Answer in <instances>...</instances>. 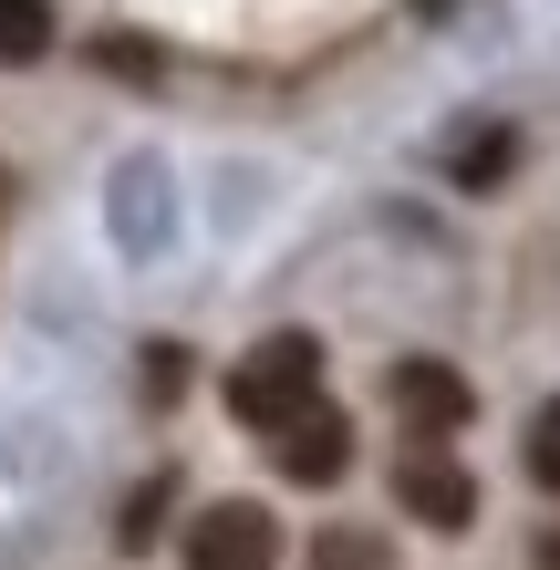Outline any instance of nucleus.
Listing matches in <instances>:
<instances>
[{
    "label": "nucleus",
    "mask_w": 560,
    "mask_h": 570,
    "mask_svg": "<svg viewBox=\"0 0 560 570\" xmlns=\"http://www.w3.org/2000/svg\"><path fill=\"white\" fill-rule=\"evenodd\" d=\"M312 405H322V343L312 332H271V343H249L239 363H228V415H239L249 435L302 425Z\"/></svg>",
    "instance_id": "f257e3e1"
},
{
    "label": "nucleus",
    "mask_w": 560,
    "mask_h": 570,
    "mask_svg": "<svg viewBox=\"0 0 560 570\" xmlns=\"http://www.w3.org/2000/svg\"><path fill=\"white\" fill-rule=\"evenodd\" d=\"M187 570H281V519L259 498H218L187 519Z\"/></svg>",
    "instance_id": "f03ea898"
},
{
    "label": "nucleus",
    "mask_w": 560,
    "mask_h": 570,
    "mask_svg": "<svg viewBox=\"0 0 560 570\" xmlns=\"http://www.w3.org/2000/svg\"><path fill=\"white\" fill-rule=\"evenodd\" d=\"M384 384H394V415H405V435H415V446H446V435L478 415L468 374H456V363H436V353H405Z\"/></svg>",
    "instance_id": "7ed1b4c3"
},
{
    "label": "nucleus",
    "mask_w": 560,
    "mask_h": 570,
    "mask_svg": "<svg viewBox=\"0 0 560 570\" xmlns=\"http://www.w3.org/2000/svg\"><path fill=\"white\" fill-rule=\"evenodd\" d=\"M394 498H405L415 529H468V519H478V478H468L446 446H405V466H394Z\"/></svg>",
    "instance_id": "20e7f679"
},
{
    "label": "nucleus",
    "mask_w": 560,
    "mask_h": 570,
    "mask_svg": "<svg viewBox=\"0 0 560 570\" xmlns=\"http://www.w3.org/2000/svg\"><path fill=\"white\" fill-rule=\"evenodd\" d=\"M271 456H281V478H291V488H333L343 466H353V425H343V405H312L302 425H281V435H271Z\"/></svg>",
    "instance_id": "39448f33"
},
{
    "label": "nucleus",
    "mask_w": 560,
    "mask_h": 570,
    "mask_svg": "<svg viewBox=\"0 0 560 570\" xmlns=\"http://www.w3.org/2000/svg\"><path fill=\"white\" fill-rule=\"evenodd\" d=\"M42 52H52V0H0V62L31 73Z\"/></svg>",
    "instance_id": "423d86ee"
},
{
    "label": "nucleus",
    "mask_w": 560,
    "mask_h": 570,
    "mask_svg": "<svg viewBox=\"0 0 560 570\" xmlns=\"http://www.w3.org/2000/svg\"><path fill=\"white\" fill-rule=\"evenodd\" d=\"M509 166H519V136H509V125H478V136L456 146V187H499Z\"/></svg>",
    "instance_id": "0eeeda50"
},
{
    "label": "nucleus",
    "mask_w": 560,
    "mask_h": 570,
    "mask_svg": "<svg viewBox=\"0 0 560 570\" xmlns=\"http://www.w3.org/2000/svg\"><path fill=\"white\" fill-rule=\"evenodd\" d=\"M312 570H394V550L374 540V529H322V540H312Z\"/></svg>",
    "instance_id": "6e6552de"
},
{
    "label": "nucleus",
    "mask_w": 560,
    "mask_h": 570,
    "mask_svg": "<svg viewBox=\"0 0 560 570\" xmlns=\"http://www.w3.org/2000/svg\"><path fill=\"white\" fill-rule=\"evenodd\" d=\"M530 478H540V488H560V405H540V415H530Z\"/></svg>",
    "instance_id": "1a4fd4ad"
},
{
    "label": "nucleus",
    "mask_w": 560,
    "mask_h": 570,
    "mask_svg": "<svg viewBox=\"0 0 560 570\" xmlns=\"http://www.w3.org/2000/svg\"><path fill=\"white\" fill-rule=\"evenodd\" d=\"M540 570H560V529H550V540H540Z\"/></svg>",
    "instance_id": "9d476101"
},
{
    "label": "nucleus",
    "mask_w": 560,
    "mask_h": 570,
    "mask_svg": "<svg viewBox=\"0 0 560 570\" xmlns=\"http://www.w3.org/2000/svg\"><path fill=\"white\" fill-rule=\"evenodd\" d=\"M425 11H436V0H425Z\"/></svg>",
    "instance_id": "9b49d317"
}]
</instances>
